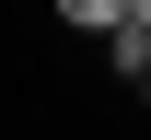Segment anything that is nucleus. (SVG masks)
Listing matches in <instances>:
<instances>
[{
	"label": "nucleus",
	"instance_id": "f257e3e1",
	"mask_svg": "<svg viewBox=\"0 0 151 140\" xmlns=\"http://www.w3.org/2000/svg\"><path fill=\"white\" fill-rule=\"evenodd\" d=\"M47 12H58V23H70V35H105V23H116V12H128V0H47Z\"/></svg>",
	"mask_w": 151,
	"mask_h": 140
},
{
	"label": "nucleus",
	"instance_id": "f03ea898",
	"mask_svg": "<svg viewBox=\"0 0 151 140\" xmlns=\"http://www.w3.org/2000/svg\"><path fill=\"white\" fill-rule=\"evenodd\" d=\"M139 105H151V70H139Z\"/></svg>",
	"mask_w": 151,
	"mask_h": 140
}]
</instances>
